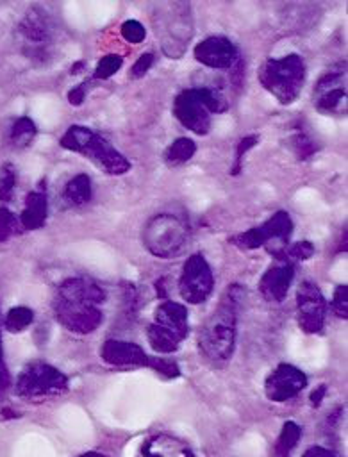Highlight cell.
<instances>
[{"mask_svg": "<svg viewBox=\"0 0 348 457\" xmlns=\"http://www.w3.org/2000/svg\"><path fill=\"white\" fill-rule=\"evenodd\" d=\"M296 320L305 334H319L325 328L327 300L311 280H303L296 291Z\"/></svg>", "mask_w": 348, "mask_h": 457, "instance_id": "obj_14", "label": "cell"}, {"mask_svg": "<svg viewBox=\"0 0 348 457\" xmlns=\"http://www.w3.org/2000/svg\"><path fill=\"white\" fill-rule=\"evenodd\" d=\"M34 321V311L25 307V305H18L7 311V314L4 316V328L9 332H23L25 328H29Z\"/></svg>", "mask_w": 348, "mask_h": 457, "instance_id": "obj_27", "label": "cell"}, {"mask_svg": "<svg viewBox=\"0 0 348 457\" xmlns=\"http://www.w3.org/2000/svg\"><path fill=\"white\" fill-rule=\"evenodd\" d=\"M9 386V373L4 361V350H2V339H0V391H4Z\"/></svg>", "mask_w": 348, "mask_h": 457, "instance_id": "obj_39", "label": "cell"}, {"mask_svg": "<svg viewBox=\"0 0 348 457\" xmlns=\"http://www.w3.org/2000/svg\"><path fill=\"white\" fill-rule=\"evenodd\" d=\"M91 196H93V184L87 173H77L64 184L62 200L70 207L86 205L91 200Z\"/></svg>", "mask_w": 348, "mask_h": 457, "instance_id": "obj_21", "label": "cell"}, {"mask_svg": "<svg viewBox=\"0 0 348 457\" xmlns=\"http://www.w3.org/2000/svg\"><path fill=\"white\" fill-rule=\"evenodd\" d=\"M302 437V427L294 421H286L273 446V457H289Z\"/></svg>", "mask_w": 348, "mask_h": 457, "instance_id": "obj_24", "label": "cell"}, {"mask_svg": "<svg viewBox=\"0 0 348 457\" xmlns=\"http://www.w3.org/2000/svg\"><path fill=\"white\" fill-rule=\"evenodd\" d=\"M307 387V375L287 362H280L264 380V393L268 400L282 403L296 395H300Z\"/></svg>", "mask_w": 348, "mask_h": 457, "instance_id": "obj_15", "label": "cell"}, {"mask_svg": "<svg viewBox=\"0 0 348 457\" xmlns=\"http://www.w3.org/2000/svg\"><path fill=\"white\" fill-rule=\"evenodd\" d=\"M155 9L153 23L157 37L162 41V52L171 59H178L193 36L191 5L186 2H166L157 4Z\"/></svg>", "mask_w": 348, "mask_h": 457, "instance_id": "obj_8", "label": "cell"}, {"mask_svg": "<svg viewBox=\"0 0 348 457\" xmlns=\"http://www.w3.org/2000/svg\"><path fill=\"white\" fill-rule=\"evenodd\" d=\"M121 66H123V57L120 54H107L96 62L95 71H93V79L105 80V79L112 77Z\"/></svg>", "mask_w": 348, "mask_h": 457, "instance_id": "obj_29", "label": "cell"}, {"mask_svg": "<svg viewBox=\"0 0 348 457\" xmlns=\"http://www.w3.org/2000/svg\"><path fill=\"white\" fill-rule=\"evenodd\" d=\"M228 100L216 86H196L182 89L173 100V116L198 136L211 130V116L225 112Z\"/></svg>", "mask_w": 348, "mask_h": 457, "instance_id": "obj_3", "label": "cell"}, {"mask_svg": "<svg viewBox=\"0 0 348 457\" xmlns=\"http://www.w3.org/2000/svg\"><path fill=\"white\" fill-rule=\"evenodd\" d=\"M121 36L125 41L137 45L146 37V29L141 21L137 20H127L121 23Z\"/></svg>", "mask_w": 348, "mask_h": 457, "instance_id": "obj_34", "label": "cell"}, {"mask_svg": "<svg viewBox=\"0 0 348 457\" xmlns=\"http://www.w3.org/2000/svg\"><path fill=\"white\" fill-rule=\"evenodd\" d=\"M153 54H150V52H146V54H141L139 57H137V61L132 64V68H130V71H128V77L130 79H141V77H145L146 73H148V70L152 68V64H153Z\"/></svg>", "mask_w": 348, "mask_h": 457, "instance_id": "obj_35", "label": "cell"}, {"mask_svg": "<svg viewBox=\"0 0 348 457\" xmlns=\"http://www.w3.org/2000/svg\"><path fill=\"white\" fill-rule=\"evenodd\" d=\"M18 184V171L11 162L0 166V202H11Z\"/></svg>", "mask_w": 348, "mask_h": 457, "instance_id": "obj_28", "label": "cell"}, {"mask_svg": "<svg viewBox=\"0 0 348 457\" xmlns=\"http://www.w3.org/2000/svg\"><path fill=\"white\" fill-rule=\"evenodd\" d=\"M316 248L311 241H296V243H287L282 250H278L275 255H271L275 261L289 262L296 266V262H303L314 255Z\"/></svg>", "mask_w": 348, "mask_h": 457, "instance_id": "obj_25", "label": "cell"}, {"mask_svg": "<svg viewBox=\"0 0 348 457\" xmlns=\"http://www.w3.org/2000/svg\"><path fill=\"white\" fill-rule=\"evenodd\" d=\"M189 334V320L186 305L162 300L146 328V339L157 353H173Z\"/></svg>", "mask_w": 348, "mask_h": 457, "instance_id": "obj_7", "label": "cell"}, {"mask_svg": "<svg viewBox=\"0 0 348 457\" xmlns=\"http://www.w3.org/2000/svg\"><path fill=\"white\" fill-rule=\"evenodd\" d=\"M293 234V220L287 211H277L261 225H255L248 230L234 234L228 243L241 250L266 248L271 255L282 250Z\"/></svg>", "mask_w": 348, "mask_h": 457, "instance_id": "obj_10", "label": "cell"}, {"mask_svg": "<svg viewBox=\"0 0 348 457\" xmlns=\"http://www.w3.org/2000/svg\"><path fill=\"white\" fill-rule=\"evenodd\" d=\"M195 59L212 70H230L239 62V50L232 39L225 36H209L196 43Z\"/></svg>", "mask_w": 348, "mask_h": 457, "instance_id": "obj_16", "label": "cell"}, {"mask_svg": "<svg viewBox=\"0 0 348 457\" xmlns=\"http://www.w3.org/2000/svg\"><path fill=\"white\" fill-rule=\"evenodd\" d=\"M330 307L337 318H343V320L348 318V287H346V284H339L334 289Z\"/></svg>", "mask_w": 348, "mask_h": 457, "instance_id": "obj_33", "label": "cell"}, {"mask_svg": "<svg viewBox=\"0 0 348 457\" xmlns=\"http://www.w3.org/2000/svg\"><path fill=\"white\" fill-rule=\"evenodd\" d=\"M105 289L89 277H68L54 293L52 307L57 321L75 334L95 332L102 320Z\"/></svg>", "mask_w": 348, "mask_h": 457, "instance_id": "obj_1", "label": "cell"}, {"mask_svg": "<svg viewBox=\"0 0 348 457\" xmlns=\"http://www.w3.org/2000/svg\"><path fill=\"white\" fill-rule=\"evenodd\" d=\"M259 143V136L257 134H250V136H244L237 141V146H236V157H234V164L230 168V175H239L241 170H243V159L244 155Z\"/></svg>", "mask_w": 348, "mask_h": 457, "instance_id": "obj_30", "label": "cell"}, {"mask_svg": "<svg viewBox=\"0 0 348 457\" xmlns=\"http://www.w3.org/2000/svg\"><path fill=\"white\" fill-rule=\"evenodd\" d=\"M68 389V377L55 366L32 361L18 375L14 391L25 400H45L62 395Z\"/></svg>", "mask_w": 348, "mask_h": 457, "instance_id": "obj_11", "label": "cell"}, {"mask_svg": "<svg viewBox=\"0 0 348 457\" xmlns=\"http://www.w3.org/2000/svg\"><path fill=\"white\" fill-rule=\"evenodd\" d=\"M261 86L275 96L282 105L293 104L305 84L307 68L305 61L298 54H287L282 57L266 59L257 71Z\"/></svg>", "mask_w": 348, "mask_h": 457, "instance_id": "obj_6", "label": "cell"}, {"mask_svg": "<svg viewBox=\"0 0 348 457\" xmlns=\"http://www.w3.org/2000/svg\"><path fill=\"white\" fill-rule=\"evenodd\" d=\"M325 395H327V386H325V384L316 386V389H312V393H311V396H309L311 405H312V407H319L321 402H323V398H325Z\"/></svg>", "mask_w": 348, "mask_h": 457, "instance_id": "obj_38", "label": "cell"}, {"mask_svg": "<svg viewBox=\"0 0 348 457\" xmlns=\"http://www.w3.org/2000/svg\"><path fill=\"white\" fill-rule=\"evenodd\" d=\"M16 39L21 54L36 66H45L54 59L57 25L39 5L27 9L16 25Z\"/></svg>", "mask_w": 348, "mask_h": 457, "instance_id": "obj_4", "label": "cell"}, {"mask_svg": "<svg viewBox=\"0 0 348 457\" xmlns=\"http://www.w3.org/2000/svg\"><path fill=\"white\" fill-rule=\"evenodd\" d=\"M79 457H109V455H104V453H98V452H87V453H82Z\"/></svg>", "mask_w": 348, "mask_h": 457, "instance_id": "obj_41", "label": "cell"}, {"mask_svg": "<svg viewBox=\"0 0 348 457\" xmlns=\"http://www.w3.org/2000/svg\"><path fill=\"white\" fill-rule=\"evenodd\" d=\"M287 145H289L291 152L294 154V157H296L298 161H307V159H311V157L318 152L316 141H314L302 127H296V129L289 134Z\"/></svg>", "mask_w": 348, "mask_h": 457, "instance_id": "obj_26", "label": "cell"}, {"mask_svg": "<svg viewBox=\"0 0 348 457\" xmlns=\"http://www.w3.org/2000/svg\"><path fill=\"white\" fill-rule=\"evenodd\" d=\"M59 145L70 152L82 154L107 175H125L130 170V161L116 150L104 136L84 125H71L61 136Z\"/></svg>", "mask_w": 348, "mask_h": 457, "instance_id": "obj_5", "label": "cell"}, {"mask_svg": "<svg viewBox=\"0 0 348 457\" xmlns=\"http://www.w3.org/2000/svg\"><path fill=\"white\" fill-rule=\"evenodd\" d=\"M100 357L111 366H146L150 364V355L132 341L107 339L100 348Z\"/></svg>", "mask_w": 348, "mask_h": 457, "instance_id": "obj_18", "label": "cell"}, {"mask_svg": "<svg viewBox=\"0 0 348 457\" xmlns=\"http://www.w3.org/2000/svg\"><path fill=\"white\" fill-rule=\"evenodd\" d=\"M84 66H86V62H84V61H77V62H73V64H71L70 73H71V75H77V73H80V71L84 70Z\"/></svg>", "mask_w": 348, "mask_h": 457, "instance_id": "obj_40", "label": "cell"}, {"mask_svg": "<svg viewBox=\"0 0 348 457\" xmlns=\"http://www.w3.org/2000/svg\"><path fill=\"white\" fill-rule=\"evenodd\" d=\"M294 277V266L289 262L275 261L259 280V293L266 302L280 303L289 291Z\"/></svg>", "mask_w": 348, "mask_h": 457, "instance_id": "obj_17", "label": "cell"}, {"mask_svg": "<svg viewBox=\"0 0 348 457\" xmlns=\"http://www.w3.org/2000/svg\"><path fill=\"white\" fill-rule=\"evenodd\" d=\"M312 102L323 114H334L346 107V61H339L318 79Z\"/></svg>", "mask_w": 348, "mask_h": 457, "instance_id": "obj_13", "label": "cell"}, {"mask_svg": "<svg viewBox=\"0 0 348 457\" xmlns=\"http://www.w3.org/2000/svg\"><path fill=\"white\" fill-rule=\"evenodd\" d=\"M46 214H48L46 187L41 184L37 189H34L27 195L21 214H20V225L25 230L41 228L46 221Z\"/></svg>", "mask_w": 348, "mask_h": 457, "instance_id": "obj_20", "label": "cell"}, {"mask_svg": "<svg viewBox=\"0 0 348 457\" xmlns=\"http://www.w3.org/2000/svg\"><path fill=\"white\" fill-rule=\"evenodd\" d=\"M36 134H37V129H36V123L32 121V118L20 116L12 121V125L9 129V143L14 148H27L32 145Z\"/></svg>", "mask_w": 348, "mask_h": 457, "instance_id": "obj_23", "label": "cell"}, {"mask_svg": "<svg viewBox=\"0 0 348 457\" xmlns=\"http://www.w3.org/2000/svg\"><path fill=\"white\" fill-rule=\"evenodd\" d=\"M148 368H152L157 375H161L164 378H177L180 375L178 364L173 359H168V357H152L150 355Z\"/></svg>", "mask_w": 348, "mask_h": 457, "instance_id": "obj_31", "label": "cell"}, {"mask_svg": "<svg viewBox=\"0 0 348 457\" xmlns=\"http://www.w3.org/2000/svg\"><path fill=\"white\" fill-rule=\"evenodd\" d=\"M214 289V275L202 253H193L186 259L178 278V293L186 303L205 302Z\"/></svg>", "mask_w": 348, "mask_h": 457, "instance_id": "obj_12", "label": "cell"}, {"mask_svg": "<svg viewBox=\"0 0 348 457\" xmlns=\"http://www.w3.org/2000/svg\"><path fill=\"white\" fill-rule=\"evenodd\" d=\"M137 457H195V452L184 439L155 432L139 445Z\"/></svg>", "mask_w": 348, "mask_h": 457, "instance_id": "obj_19", "label": "cell"}, {"mask_svg": "<svg viewBox=\"0 0 348 457\" xmlns=\"http://www.w3.org/2000/svg\"><path fill=\"white\" fill-rule=\"evenodd\" d=\"M244 296L241 284H228L198 334L200 355L214 368H223L234 355L239 307Z\"/></svg>", "mask_w": 348, "mask_h": 457, "instance_id": "obj_2", "label": "cell"}, {"mask_svg": "<svg viewBox=\"0 0 348 457\" xmlns=\"http://www.w3.org/2000/svg\"><path fill=\"white\" fill-rule=\"evenodd\" d=\"M302 457H336V453L325 446H311Z\"/></svg>", "mask_w": 348, "mask_h": 457, "instance_id": "obj_37", "label": "cell"}, {"mask_svg": "<svg viewBox=\"0 0 348 457\" xmlns=\"http://www.w3.org/2000/svg\"><path fill=\"white\" fill-rule=\"evenodd\" d=\"M86 100V82L79 84V86H73L70 91H68V102L71 105H82V102Z\"/></svg>", "mask_w": 348, "mask_h": 457, "instance_id": "obj_36", "label": "cell"}, {"mask_svg": "<svg viewBox=\"0 0 348 457\" xmlns=\"http://www.w3.org/2000/svg\"><path fill=\"white\" fill-rule=\"evenodd\" d=\"M189 227L187 223L171 212H159L152 216L141 232V241L145 248L161 259H170L177 255L187 243Z\"/></svg>", "mask_w": 348, "mask_h": 457, "instance_id": "obj_9", "label": "cell"}, {"mask_svg": "<svg viewBox=\"0 0 348 457\" xmlns=\"http://www.w3.org/2000/svg\"><path fill=\"white\" fill-rule=\"evenodd\" d=\"M20 218H16L7 207H0V243L12 237L20 228Z\"/></svg>", "mask_w": 348, "mask_h": 457, "instance_id": "obj_32", "label": "cell"}, {"mask_svg": "<svg viewBox=\"0 0 348 457\" xmlns=\"http://www.w3.org/2000/svg\"><path fill=\"white\" fill-rule=\"evenodd\" d=\"M195 154H196V143L191 137H177L164 150V162L170 168H175L193 159Z\"/></svg>", "mask_w": 348, "mask_h": 457, "instance_id": "obj_22", "label": "cell"}]
</instances>
